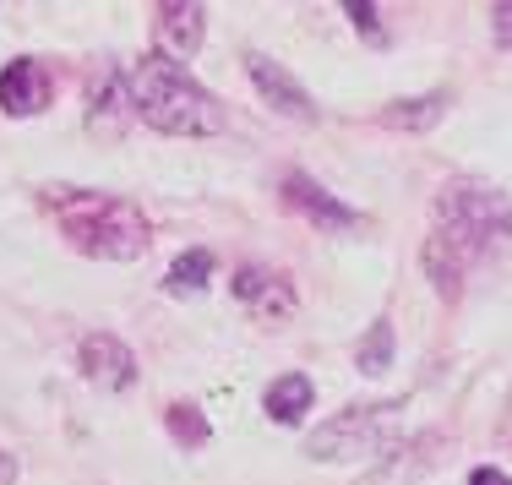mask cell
<instances>
[{"label": "cell", "instance_id": "6da1fadb", "mask_svg": "<svg viewBox=\"0 0 512 485\" xmlns=\"http://www.w3.org/2000/svg\"><path fill=\"white\" fill-rule=\"evenodd\" d=\"M502 240H512V202L480 180H447L431 213V240H425V273L442 295H458V284L491 257Z\"/></svg>", "mask_w": 512, "mask_h": 485}, {"label": "cell", "instance_id": "7a4b0ae2", "mask_svg": "<svg viewBox=\"0 0 512 485\" xmlns=\"http://www.w3.org/2000/svg\"><path fill=\"white\" fill-rule=\"evenodd\" d=\"M44 208L60 224L71 251L99 262H137L153 246V229L142 218L137 202L109 197V191H88V186H44Z\"/></svg>", "mask_w": 512, "mask_h": 485}, {"label": "cell", "instance_id": "3957f363", "mask_svg": "<svg viewBox=\"0 0 512 485\" xmlns=\"http://www.w3.org/2000/svg\"><path fill=\"white\" fill-rule=\"evenodd\" d=\"M131 93V115L148 120L164 137H213L224 131V109L202 88V82L186 77V66H175L169 55H142L126 77Z\"/></svg>", "mask_w": 512, "mask_h": 485}, {"label": "cell", "instance_id": "277c9868", "mask_svg": "<svg viewBox=\"0 0 512 485\" xmlns=\"http://www.w3.org/2000/svg\"><path fill=\"white\" fill-rule=\"evenodd\" d=\"M398 409L404 404H355V409H344V415H333L327 426L311 431L306 453L316 458V464L382 453V447L393 442V431H398Z\"/></svg>", "mask_w": 512, "mask_h": 485}, {"label": "cell", "instance_id": "5b68a950", "mask_svg": "<svg viewBox=\"0 0 512 485\" xmlns=\"http://www.w3.org/2000/svg\"><path fill=\"white\" fill-rule=\"evenodd\" d=\"M235 300L240 306H251L262 322H289L300 306L295 284H289L278 268H256V262H246V268H235Z\"/></svg>", "mask_w": 512, "mask_h": 485}, {"label": "cell", "instance_id": "8992f818", "mask_svg": "<svg viewBox=\"0 0 512 485\" xmlns=\"http://www.w3.org/2000/svg\"><path fill=\"white\" fill-rule=\"evenodd\" d=\"M77 366H82V377H88L93 387H104V393H126V387L137 382V355H131L115 333H88L82 338Z\"/></svg>", "mask_w": 512, "mask_h": 485}, {"label": "cell", "instance_id": "52a82bcc", "mask_svg": "<svg viewBox=\"0 0 512 485\" xmlns=\"http://www.w3.org/2000/svg\"><path fill=\"white\" fill-rule=\"evenodd\" d=\"M278 197H284V208L306 213L316 229H355L360 213L349 208V202H338L327 186H316L311 175H300V169H289L284 180H278Z\"/></svg>", "mask_w": 512, "mask_h": 485}, {"label": "cell", "instance_id": "ba28073f", "mask_svg": "<svg viewBox=\"0 0 512 485\" xmlns=\"http://www.w3.org/2000/svg\"><path fill=\"white\" fill-rule=\"evenodd\" d=\"M246 77L256 82V93H262V104H273L278 115H289V120H316V104H311V93L300 88V77H289L278 60H267V55H251L246 60Z\"/></svg>", "mask_w": 512, "mask_h": 485}, {"label": "cell", "instance_id": "9c48e42d", "mask_svg": "<svg viewBox=\"0 0 512 485\" xmlns=\"http://www.w3.org/2000/svg\"><path fill=\"white\" fill-rule=\"evenodd\" d=\"M44 104H50V71L39 60H11L0 71V109L22 120V115H39Z\"/></svg>", "mask_w": 512, "mask_h": 485}, {"label": "cell", "instance_id": "30bf717a", "mask_svg": "<svg viewBox=\"0 0 512 485\" xmlns=\"http://www.w3.org/2000/svg\"><path fill=\"white\" fill-rule=\"evenodd\" d=\"M153 28H158V44L169 50V60H191L202 50V33H207V11L202 6H191V0H180V6H158L153 11Z\"/></svg>", "mask_w": 512, "mask_h": 485}, {"label": "cell", "instance_id": "8fae6325", "mask_svg": "<svg viewBox=\"0 0 512 485\" xmlns=\"http://www.w3.org/2000/svg\"><path fill=\"white\" fill-rule=\"evenodd\" d=\"M436 447H442V436H414V442H404L398 453H387L382 464H376L371 475H360L355 485H414L436 464Z\"/></svg>", "mask_w": 512, "mask_h": 485}, {"label": "cell", "instance_id": "7c38bea8", "mask_svg": "<svg viewBox=\"0 0 512 485\" xmlns=\"http://www.w3.org/2000/svg\"><path fill=\"white\" fill-rule=\"evenodd\" d=\"M311 404H316V387H311V377H300V371L278 377L273 387H267V398H262L267 420H278V426H300V420L311 415Z\"/></svg>", "mask_w": 512, "mask_h": 485}, {"label": "cell", "instance_id": "4fadbf2b", "mask_svg": "<svg viewBox=\"0 0 512 485\" xmlns=\"http://www.w3.org/2000/svg\"><path fill=\"white\" fill-rule=\"evenodd\" d=\"M442 115H447V93H425V99H398V104H387V109H382V120H387V126H398V131H425V126H436Z\"/></svg>", "mask_w": 512, "mask_h": 485}, {"label": "cell", "instance_id": "5bb4252c", "mask_svg": "<svg viewBox=\"0 0 512 485\" xmlns=\"http://www.w3.org/2000/svg\"><path fill=\"white\" fill-rule=\"evenodd\" d=\"M207 278H213V251H186V257H175L169 262V273H164V289L169 295H197V289H207Z\"/></svg>", "mask_w": 512, "mask_h": 485}, {"label": "cell", "instance_id": "9a60e30c", "mask_svg": "<svg viewBox=\"0 0 512 485\" xmlns=\"http://www.w3.org/2000/svg\"><path fill=\"white\" fill-rule=\"evenodd\" d=\"M387 360H393V327L387 322H376L371 333H365V344H360V371H387Z\"/></svg>", "mask_w": 512, "mask_h": 485}, {"label": "cell", "instance_id": "2e32d148", "mask_svg": "<svg viewBox=\"0 0 512 485\" xmlns=\"http://www.w3.org/2000/svg\"><path fill=\"white\" fill-rule=\"evenodd\" d=\"M169 431H175L186 447H202V442H207V426H202V415H197L191 404H175V409H169Z\"/></svg>", "mask_w": 512, "mask_h": 485}, {"label": "cell", "instance_id": "e0dca14e", "mask_svg": "<svg viewBox=\"0 0 512 485\" xmlns=\"http://www.w3.org/2000/svg\"><path fill=\"white\" fill-rule=\"evenodd\" d=\"M491 28H496V44H502V50H512V6H496V11H491Z\"/></svg>", "mask_w": 512, "mask_h": 485}, {"label": "cell", "instance_id": "ac0fdd59", "mask_svg": "<svg viewBox=\"0 0 512 485\" xmlns=\"http://www.w3.org/2000/svg\"><path fill=\"white\" fill-rule=\"evenodd\" d=\"M349 17H355V28L365 33V39H376V33H382V28H376V11L371 6H349Z\"/></svg>", "mask_w": 512, "mask_h": 485}, {"label": "cell", "instance_id": "d6986e66", "mask_svg": "<svg viewBox=\"0 0 512 485\" xmlns=\"http://www.w3.org/2000/svg\"><path fill=\"white\" fill-rule=\"evenodd\" d=\"M469 485H512V480L502 475V469H474V475H469Z\"/></svg>", "mask_w": 512, "mask_h": 485}, {"label": "cell", "instance_id": "ffe728a7", "mask_svg": "<svg viewBox=\"0 0 512 485\" xmlns=\"http://www.w3.org/2000/svg\"><path fill=\"white\" fill-rule=\"evenodd\" d=\"M11 480H17V458L0 453V485H11Z\"/></svg>", "mask_w": 512, "mask_h": 485}]
</instances>
